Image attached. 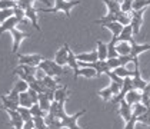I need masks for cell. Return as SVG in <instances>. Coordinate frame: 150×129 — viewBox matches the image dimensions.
I'll return each instance as SVG.
<instances>
[{"mask_svg": "<svg viewBox=\"0 0 150 129\" xmlns=\"http://www.w3.org/2000/svg\"><path fill=\"white\" fill-rule=\"evenodd\" d=\"M149 4H150V0H134V1H133V12L146 9Z\"/></svg>", "mask_w": 150, "mask_h": 129, "instance_id": "obj_31", "label": "cell"}, {"mask_svg": "<svg viewBox=\"0 0 150 129\" xmlns=\"http://www.w3.org/2000/svg\"><path fill=\"white\" fill-rule=\"evenodd\" d=\"M49 65H50L52 71H53V73H54L56 76H60V75L66 73V72H64V69H63V66H60V65H57V63H56L54 60H49Z\"/></svg>", "mask_w": 150, "mask_h": 129, "instance_id": "obj_33", "label": "cell"}, {"mask_svg": "<svg viewBox=\"0 0 150 129\" xmlns=\"http://www.w3.org/2000/svg\"><path fill=\"white\" fill-rule=\"evenodd\" d=\"M24 14H26V19H29V20L32 22L33 27H36V29L40 32V26L37 23V9H36L35 6L30 7V9H27V10H24Z\"/></svg>", "mask_w": 150, "mask_h": 129, "instance_id": "obj_14", "label": "cell"}, {"mask_svg": "<svg viewBox=\"0 0 150 129\" xmlns=\"http://www.w3.org/2000/svg\"><path fill=\"white\" fill-rule=\"evenodd\" d=\"M33 122H35L36 129H47V125H46V122H45V118L35 116L33 118Z\"/></svg>", "mask_w": 150, "mask_h": 129, "instance_id": "obj_39", "label": "cell"}, {"mask_svg": "<svg viewBox=\"0 0 150 129\" xmlns=\"http://www.w3.org/2000/svg\"><path fill=\"white\" fill-rule=\"evenodd\" d=\"M40 71H43L45 73H46L47 76H52V78H54L56 75L53 73V71H52V68H50V65H49V60H46V59H43L40 63H39V66H37Z\"/></svg>", "mask_w": 150, "mask_h": 129, "instance_id": "obj_26", "label": "cell"}, {"mask_svg": "<svg viewBox=\"0 0 150 129\" xmlns=\"http://www.w3.org/2000/svg\"><path fill=\"white\" fill-rule=\"evenodd\" d=\"M69 50L70 47L67 43H64L63 47L59 50L57 53H56V58H54V62L60 65V66H64V65H67V56H69Z\"/></svg>", "mask_w": 150, "mask_h": 129, "instance_id": "obj_6", "label": "cell"}, {"mask_svg": "<svg viewBox=\"0 0 150 129\" xmlns=\"http://www.w3.org/2000/svg\"><path fill=\"white\" fill-rule=\"evenodd\" d=\"M39 105L40 108L49 113V109H50V106H52V102H50V99L47 98L46 93H39Z\"/></svg>", "mask_w": 150, "mask_h": 129, "instance_id": "obj_22", "label": "cell"}, {"mask_svg": "<svg viewBox=\"0 0 150 129\" xmlns=\"http://www.w3.org/2000/svg\"><path fill=\"white\" fill-rule=\"evenodd\" d=\"M104 27H107L110 32H112V35H113V37H117L119 39V36H120V33H122V30H123V24L119 23V22H110V23H106L103 24Z\"/></svg>", "mask_w": 150, "mask_h": 129, "instance_id": "obj_17", "label": "cell"}, {"mask_svg": "<svg viewBox=\"0 0 150 129\" xmlns=\"http://www.w3.org/2000/svg\"><path fill=\"white\" fill-rule=\"evenodd\" d=\"M86 113V110L83 109V110H79L77 113H74V115H71L69 116L66 112H64V103H62V102H59V112H57V118L60 119V125H62V128H67V129H81L79 125H77V119L81 116V115H84Z\"/></svg>", "mask_w": 150, "mask_h": 129, "instance_id": "obj_1", "label": "cell"}, {"mask_svg": "<svg viewBox=\"0 0 150 129\" xmlns=\"http://www.w3.org/2000/svg\"><path fill=\"white\" fill-rule=\"evenodd\" d=\"M19 105L23 106V108H29V109H30L35 103H33V100L30 99L29 93H27V92H23V93L19 95Z\"/></svg>", "mask_w": 150, "mask_h": 129, "instance_id": "obj_21", "label": "cell"}, {"mask_svg": "<svg viewBox=\"0 0 150 129\" xmlns=\"http://www.w3.org/2000/svg\"><path fill=\"white\" fill-rule=\"evenodd\" d=\"M0 26H1V23H0Z\"/></svg>", "mask_w": 150, "mask_h": 129, "instance_id": "obj_51", "label": "cell"}, {"mask_svg": "<svg viewBox=\"0 0 150 129\" xmlns=\"http://www.w3.org/2000/svg\"><path fill=\"white\" fill-rule=\"evenodd\" d=\"M80 4V0H54V7H49V9H37V12L43 13H56V12H64V14L70 17V10Z\"/></svg>", "mask_w": 150, "mask_h": 129, "instance_id": "obj_2", "label": "cell"}, {"mask_svg": "<svg viewBox=\"0 0 150 129\" xmlns=\"http://www.w3.org/2000/svg\"><path fill=\"white\" fill-rule=\"evenodd\" d=\"M99 96L103 99V100H110L115 95H113V91H112V88L110 86H107L106 89H102V91H99Z\"/></svg>", "mask_w": 150, "mask_h": 129, "instance_id": "obj_32", "label": "cell"}, {"mask_svg": "<svg viewBox=\"0 0 150 129\" xmlns=\"http://www.w3.org/2000/svg\"><path fill=\"white\" fill-rule=\"evenodd\" d=\"M132 81H133V88H134L136 91H140V92H143V91H144V88L147 86V82H144V81L142 79V76H140V71H139V68L134 69V76L132 78Z\"/></svg>", "mask_w": 150, "mask_h": 129, "instance_id": "obj_8", "label": "cell"}, {"mask_svg": "<svg viewBox=\"0 0 150 129\" xmlns=\"http://www.w3.org/2000/svg\"><path fill=\"white\" fill-rule=\"evenodd\" d=\"M14 7H17V1H14V0H0V10L14 9Z\"/></svg>", "mask_w": 150, "mask_h": 129, "instance_id": "obj_34", "label": "cell"}, {"mask_svg": "<svg viewBox=\"0 0 150 129\" xmlns=\"http://www.w3.org/2000/svg\"><path fill=\"white\" fill-rule=\"evenodd\" d=\"M10 33L13 36V49H12V53L14 55H17V50H19V46H20V43L23 42L26 37H30V33H23V32H20V30H17V27H14L10 30Z\"/></svg>", "mask_w": 150, "mask_h": 129, "instance_id": "obj_4", "label": "cell"}, {"mask_svg": "<svg viewBox=\"0 0 150 129\" xmlns=\"http://www.w3.org/2000/svg\"><path fill=\"white\" fill-rule=\"evenodd\" d=\"M27 93L30 96V99L33 100V103H39V93L36 92L35 89H32V88H29V91H27Z\"/></svg>", "mask_w": 150, "mask_h": 129, "instance_id": "obj_43", "label": "cell"}, {"mask_svg": "<svg viewBox=\"0 0 150 129\" xmlns=\"http://www.w3.org/2000/svg\"><path fill=\"white\" fill-rule=\"evenodd\" d=\"M125 100H126L130 106L136 105V103H140V102H142V92H140V91H136V89H132L130 92H127Z\"/></svg>", "mask_w": 150, "mask_h": 129, "instance_id": "obj_9", "label": "cell"}, {"mask_svg": "<svg viewBox=\"0 0 150 129\" xmlns=\"http://www.w3.org/2000/svg\"><path fill=\"white\" fill-rule=\"evenodd\" d=\"M130 45H132V56L133 58H137L140 53H143V52H146V50H150V45H137L136 42H134V39L130 42Z\"/></svg>", "mask_w": 150, "mask_h": 129, "instance_id": "obj_15", "label": "cell"}, {"mask_svg": "<svg viewBox=\"0 0 150 129\" xmlns=\"http://www.w3.org/2000/svg\"><path fill=\"white\" fill-rule=\"evenodd\" d=\"M136 123H137V116L132 115L130 120H129V122H126V126H125V129H134Z\"/></svg>", "mask_w": 150, "mask_h": 129, "instance_id": "obj_44", "label": "cell"}, {"mask_svg": "<svg viewBox=\"0 0 150 129\" xmlns=\"http://www.w3.org/2000/svg\"><path fill=\"white\" fill-rule=\"evenodd\" d=\"M14 1H19V0H14Z\"/></svg>", "mask_w": 150, "mask_h": 129, "instance_id": "obj_50", "label": "cell"}, {"mask_svg": "<svg viewBox=\"0 0 150 129\" xmlns=\"http://www.w3.org/2000/svg\"><path fill=\"white\" fill-rule=\"evenodd\" d=\"M14 16L13 9H6V10H0V23H4L6 20H9L10 17Z\"/></svg>", "mask_w": 150, "mask_h": 129, "instance_id": "obj_37", "label": "cell"}, {"mask_svg": "<svg viewBox=\"0 0 150 129\" xmlns=\"http://www.w3.org/2000/svg\"><path fill=\"white\" fill-rule=\"evenodd\" d=\"M117 75V76H120L122 79H126V78H133L134 76V72H130L126 69V66H119L117 69L113 71Z\"/></svg>", "mask_w": 150, "mask_h": 129, "instance_id": "obj_24", "label": "cell"}, {"mask_svg": "<svg viewBox=\"0 0 150 129\" xmlns=\"http://www.w3.org/2000/svg\"><path fill=\"white\" fill-rule=\"evenodd\" d=\"M142 103L146 106L147 109H150V98L146 92H142Z\"/></svg>", "mask_w": 150, "mask_h": 129, "instance_id": "obj_45", "label": "cell"}, {"mask_svg": "<svg viewBox=\"0 0 150 129\" xmlns=\"http://www.w3.org/2000/svg\"><path fill=\"white\" fill-rule=\"evenodd\" d=\"M119 115L123 118L126 122H129L132 115H133V108L129 105L126 100H122L120 102V108H119Z\"/></svg>", "mask_w": 150, "mask_h": 129, "instance_id": "obj_7", "label": "cell"}, {"mask_svg": "<svg viewBox=\"0 0 150 129\" xmlns=\"http://www.w3.org/2000/svg\"><path fill=\"white\" fill-rule=\"evenodd\" d=\"M0 100H1V103H3V109H12V110H17L19 109V103L17 102H14L7 95H1L0 96Z\"/></svg>", "mask_w": 150, "mask_h": 129, "instance_id": "obj_19", "label": "cell"}, {"mask_svg": "<svg viewBox=\"0 0 150 129\" xmlns=\"http://www.w3.org/2000/svg\"><path fill=\"white\" fill-rule=\"evenodd\" d=\"M133 40V27L130 26V24H127L123 27V30H122V33L119 36V42H132Z\"/></svg>", "mask_w": 150, "mask_h": 129, "instance_id": "obj_18", "label": "cell"}, {"mask_svg": "<svg viewBox=\"0 0 150 129\" xmlns=\"http://www.w3.org/2000/svg\"><path fill=\"white\" fill-rule=\"evenodd\" d=\"M23 129H36L35 122H33V119H32V120H27V122H24Z\"/></svg>", "mask_w": 150, "mask_h": 129, "instance_id": "obj_46", "label": "cell"}, {"mask_svg": "<svg viewBox=\"0 0 150 129\" xmlns=\"http://www.w3.org/2000/svg\"><path fill=\"white\" fill-rule=\"evenodd\" d=\"M116 50H117L119 56H129L132 53V45L129 42H117Z\"/></svg>", "mask_w": 150, "mask_h": 129, "instance_id": "obj_16", "label": "cell"}, {"mask_svg": "<svg viewBox=\"0 0 150 129\" xmlns=\"http://www.w3.org/2000/svg\"><path fill=\"white\" fill-rule=\"evenodd\" d=\"M17 59L20 65H29V66H39V63L43 60L40 55H19V53Z\"/></svg>", "mask_w": 150, "mask_h": 129, "instance_id": "obj_5", "label": "cell"}, {"mask_svg": "<svg viewBox=\"0 0 150 129\" xmlns=\"http://www.w3.org/2000/svg\"><path fill=\"white\" fill-rule=\"evenodd\" d=\"M67 66L73 69V72H74V79H77V73H79V71H80V66H79V60H77V58H76V55H74L71 50H69Z\"/></svg>", "mask_w": 150, "mask_h": 129, "instance_id": "obj_11", "label": "cell"}, {"mask_svg": "<svg viewBox=\"0 0 150 129\" xmlns=\"http://www.w3.org/2000/svg\"><path fill=\"white\" fill-rule=\"evenodd\" d=\"M133 1H134V0H123V3L120 4L122 12L130 14V13L133 12Z\"/></svg>", "mask_w": 150, "mask_h": 129, "instance_id": "obj_36", "label": "cell"}, {"mask_svg": "<svg viewBox=\"0 0 150 129\" xmlns=\"http://www.w3.org/2000/svg\"><path fill=\"white\" fill-rule=\"evenodd\" d=\"M76 58L79 62H87V63H93V62H97L99 60V53L97 50H93L89 53H80V55H76Z\"/></svg>", "mask_w": 150, "mask_h": 129, "instance_id": "obj_12", "label": "cell"}, {"mask_svg": "<svg viewBox=\"0 0 150 129\" xmlns=\"http://www.w3.org/2000/svg\"><path fill=\"white\" fill-rule=\"evenodd\" d=\"M143 92H146V93L149 95V98H150V83H147V86L144 88V91H143Z\"/></svg>", "mask_w": 150, "mask_h": 129, "instance_id": "obj_47", "label": "cell"}, {"mask_svg": "<svg viewBox=\"0 0 150 129\" xmlns=\"http://www.w3.org/2000/svg\"><path fill=\"white\" fill-rule=\"evenodd\" d=\"M132 108H133V115L137 116V118L140 116V115H143V113H146V112L149 110V109L143 105L142 102H140V103H136V105H133Z\"/></svg>", "mask_w": 150, "mask_h": 129, "instance_id": "obj_30", "label": "cell"}, {"mask_svg": "<svg viewBox=\"0 0 150 129\" xmlns=\"http://www.w3.org/2000/svg\"><path fill=\"white\" fill-rule=\"evenodd\" d=\"M13 12H14V17H17L20 22L26 20V14H24L23 9H20V7H14V9H13Z\"/></svg>", "mask_w": 150, "mask_h": 129, "instance_id": "obj_41", "label": "cell"}, {"mask_svg": "<svg viewBox=\"0 0 150 129\" xmlns=\"http://www.w3.org/2000/svg\"><path fill=\"white\" fill-rule=\"evenodd\" d=\"M39 1H42V3H45V4H50V1H49V0H39Z\"/></svg>", "mask_w": 150, "mask_h": 129, "instance_id": "obj_48", "label": "cell"}, {"mask_svg": "<svg viewBox=\"0 0 150 129\" xmlns=\"http://www.w3.org/2000/svg\"><path fill=\"white\" fill-rule=\"evenodd\" d=\"M30 112H32V115H33V118L35 116H42V118H46L47 116V112H45L42 108H40V105L39 103H35V105L30 108Z\"/></svg>", "mask_w": 150, "mask_h": 129, "instance_id": "obj_29", "label": "cell"}, {"mask_svg": "<svg viewBox=\"0 0 150 129\" xmlns=\"http://www.w3.org/2000/svg\"><path fill=\"white\" fill-rule=\"evenodd\" d=\"M103 1L106 3V6H107L109 14H117V13L122 12V7H120L122 3H119L117 0H103Z\"/></svg>", "mask_w": 150, "mask_h": 129, "instance_id": "obj_20", "label": "cell"}, {"mask_svg": "<svg viewBox=\"0 0 150 129\" xmlns=\"http://www.w3.org/2000/svg\"><path fill=\"white\" fill-rule=\"evenodd\" d=\"M17 24H20V20H19L17 17H14V16L10 17L9 20H6L4 23H1V26H0V35H3V33H6V32H10Z\"/></svg>", "mask_w": 150, "mask_h": 129, "instance_id": "obj_10", "label": "cell"}, {"mask_svg": "<svg viewBox=\"0 0 150 129\" xmlns=\"http://www.w3.org/2000/svg\"><path fill=\"white\" fill-rule=\"evenodd\" d=\"M97 53H99V60H107V45L102 40H97Z\"/></svg>", "mask_w": 150, "mask_h": 129, "instance_id": "obj_23", "label": "cell"}, {"mask_svg": "<svg viewBox=\"0 0 150 129\" xmlns=\"http://www.w3.org/2000/svg\"><path fill=\"white\" fill-rule=\"evenodd\" d=\"M17 112L20 113V116H22V119H23L24 122H27V120H32V119H33V115H32V112H30V109H29V108L19 106Z\"/></svg>", "mask_w": 150, "mask_h": 129, "instance_id": "obj_28", "label": "cell"}, {"mask_svg": "<svg viewBox=\"0 0 150 129\" xmlns=\"http://www.w3.org/2000/svg\"><path fill=\"white\" fill-rule=\"evenodd\" d=\"M69 98V91H67V86H60L59 89L54 91V100L56 102H62V103H66Z\"/></svg>", "mask_w": 150, "mask_h": 129, "instance_id": "obj_13", "label": "cell"}, {"mask_svg": "<svg viewBox=\"0 0 150 129\" xmlns=\"http://www.w3.org/2000/svg\"><path fill=\"white\" fill-rule=\"evenodd\" d=\"M33 4H35V0H19L17 1V7H20L23 10H27V9L33 7Z\"/></svg>", "mask_w": 150, "mask_h": 129, "instance_id": "obj_38", "label": "cell"}, {"mask_svg": "<svg viewBox=\"0 0 150 129\" xmlns=\"http://www.w3.org/2000/svg\"><path fill=\"white\" fill-rule=\"evenodd\" d=\"M42 82H43V85L46 86L47 89H50V91H56V89L60 88V85H57V82H56L52 76H46Z\"/></svg>", "mask_w": 150, "mask_h": 129, "instance_id": "obj_27", "label": "cell"}, {"mask_svg": "<svg viewBox=\"0 0 150 129\" xmlns=\"http://www.w3.org/2000/svg\"><path fill=\"white\" fill-rule=\"evenodd\" d=\"M47 129H62V128H54V126H47Z\"/></svg>", "mask_w": 150, "mask_h": 129, "instance_id": "obj_49", "label": "cell"}, {"mask_svg": "<svg viewBox=\"0 0 150 129\" xmlns=\"http://www.w3.org/2000/svg\"><path fill=\"white\" fill-rule=\"evenodd\" d=\"M79 76H84L87 79H92V78H96L97 76V72L92 69V68H80V71L77 73V78Z\"/></svg>", "mask_w": 150, "mask_h": 129, "instance_id": "obj_25", "label": "cell"}, {"mask_svg": "<svg viewBox=\"0 0 150 129\" xmlns=\"http://www.w3.org/2000/svg\"><path fill=\"white\" fill-rule=\"evenodd\" d=\"M107 65H109L110 71H115V69H117L119 66H122V63H120V60H119V58L107 59Z\"/></svg>", "mask_w": 150, "mask_h": 129, "instance_id": "obj_40", "label": "cell"}, {"mask_svg": "<svg viewBox=\"0 0 150 129\" xmlns=\"http://www.w3.org/2000/svg\"><path fill=\"white\" fill-rule=\"evenodd\" d=\"M144 10H146V9H142V10L130 13V17H132L130 26L133 27V36H137L139 33H140V27H142V23H143V14H144Z\"/></svg>", "mask_w": 150, "mask_h": 129, "instance_id": "obj_3", "label": "cell"}, {"mask_svg": "<svg viewBox=\"0 0 150 129\" xmlns=\"http://www.w3.org/2000/svg\"><path fill=\"white\" fill-rule=\"evenodd\" d=\"M137 122H142V123H144V125H150V109L146 113H143V115H140V116L137 118Z\"/></svg>", "mask_w": 150, "mask_h": 129, "instance_id": "obj_42", "label": "cell"}, {"mask_svg": "<svg viewBox=\"0 0 150 129\" xmlns=\"http://www.w3.org/2000/svg\"><path fill=\"white\" fill-rule=\"evenodd\" d=\"M19 68H20L26 75H30V76H36V73L39 71L37 66H29V65H19Z\"/></svg>", "mask_w": 150, "mask_h": 129, "instance_id": "obj_35", "label": "cell"}]
</instances>
